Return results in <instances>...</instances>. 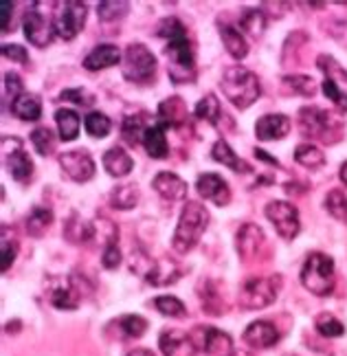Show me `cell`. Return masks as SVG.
Masks as SVG:
<instances>
[{"label":"cell","mask_w":347,"mask_h":356,"mask_svg":"<svg viewBox=\"0 0 347 356\" xmlns=\"http://www.w3.org/2000/svg\"><path fill=\"white\" fill-rule=\"evenodd\" d=\"M159 35L168 40L165 56H168V71L174 84H187L196 79V62H193V51L183 22L178 18H165Z\"/></svg>","instance_id":"1"},{"label":"cell","mask_w":347,"mask_h":356,"mask_svg":"<svg viewBox=\"0 0 347 356\" xmlns=\"http://www.w3.org/2000/svg\"><path fill=\"white\" fill-rule=\"evenodd\" d=\"M220 88L225 92V97L235 108H240V111H246L248 106H253L261 95L257 75L244 66L225 68V71H222V77H220Z\"/></svg>","instance_id":"2"},{"label":"cell","mask_w":347,"mask_h":356,"mask_svg":"<svg viewBox=\"0 0 347 356\" xmlns=\"http://www.w3.org/2000/svg\"><path fill=\"white\" fill-rule=\"evenodd\" d=\"M207 225H209V211H207L200 202L189 200L178 218V227L174 231L172 246L176 253H187L196 246L204 234Z\"/></svg>","instance_id":"3"},{"label":"cell","mask_w":347,"mask_h":356,"mask_svg":"<svg viewBox=\"0 0 347 356\" xmlns=\"http://www.w3.org/2000/svg\"><path fill=\"white\" fill-rule=\"evenodd\" d=\"M88 295H92V286L79 275L53 277L47 282V297L60 310H75L79 301Z\"/></svg>","instance_id":"4"},{"label":"cell","mask_w":347,"mask_h":356,"mask_svg":"<svg viewBox=\"0 0 347 356\" xmlns=\"http://www.w3.org/2000/svg\"><path fill=\"white\" fill-rule=\"evenodd\" d=\"M130 270L136 273V275H141L152 286H168L183 275V270H180V266L174 262V259H170V257L152 259L143 251H136V255L132 253Z\"/></svg>","instance_id":"5"},{"label":"cell","mask_w":347,"mask_h":356,"mask_svg":"<svg viewBox=\"0 0 347 356\" xmlns=\"http://www.w3.org/2000/svg\"><path fill=\"white\" fill-rule=\"evenodd\" d=\"M301 284L316 297L334 291V259L323 253H312L301 268Z\"/></svg>","instance_id":"6"},{"label":"cell","mask_w":347,"mask_h":356,"mask_svg":"<svg viewBox=\"0 0 347 356\" xmlns=\"http://www.w3.org/2000/svg\"><path fill=\"white\" fill-rule=\"evenodd\" d=\"M121 73L128 81L145 84V81H150L156 73V58L152 56V51L141 42L128 44L121 60Z\"/></svg>","instance_id":"7"},{"label":"cell","mask_w":347,"mask_h":356,"mask_svg":"<svg viewBox=\"0 0 347 356\" xmlns=\"http://www.w3.org/2000/svg\"><path fill=\"white\" fill-rule=\"evenodd\" d=\"M280 277H251L240 289V306L246 310L266 308L280 295Z\"/></svg>","instance_id":"8"},{"label":"cell","mask_w":347,"mask_h":356,"mask_svg":"<svg viewBox=\"0 0 347 356\" xmlns=\"http://www.w3.org/2000/svg\"><path fill=\"white\" fill-rule=\"evenodd\" d=\"M86 5L79 0H68L58 7V16H55V33L64 40H73L81 29H84L86 20Z\"/></svg>","instance_id":"9"},{"label":"cell","mask_w":347,"mask_h":356,"mask_svg":"<svg viewBox=\"0 0 347 356\" xmlns=\"http://www.w3.org/2000/svg\"><path fill=\"white\" fill-rule=\"evenodd\" d=\"M266 218L275 225L277 234L284 240H295L299 234V211L295 204L286 200H275L266 204Z\"/></svg>","instance_id":"10"},{"label":"cell","mask_w":347,"mask_h":356,"mask_svg":"<svg viewBox=\"0 0 347 356\" xmlns=\"http://www.w3.org/2000/svg\"><path fill=\"white\" fill-rule=\"evenodd\" d=\"M193 346L207 352L209 356H231L233 354V341L227 332L218 327H196L191 334Z\"/></svg>","instance_id":"11"},{"label":"cell","mask_w":347,"mask_h":356,"mask_svg":"<svg viewBox=\"0 0 347 356\" xmlns=\"http://www.w3.org/2000/svg\"><path fill=\"white\" fill-rule=\"evenodd\" d=\"M60 168L75 183H88L95 176V161L88 152H81V149L64 152L60 156Z\"/></svg>","instance_id":"12"},{"label":"cell","mask_w":347,"mask_h":356,"mask_svg":"<svg viewBox=\"0 0 347 356\" xmlns=\"http://www.w3.org/2000/svg\"><path fill=\"white\" fill-rule=\"evenodd\" d=\"M22 29H24V35L26 40L38 47V49H45L51 44L53 40V33H55V24H51L42 13L31 9L24 13V20H22Z\"/></svg>","instance_id":"13"},{"label":"cell","mask_w":347,"mask_h":356,"mask_svg":"<svg viewBox=\"0 0 347 356\" xmlns=\"http://www.w3.org/2000/svg\"><path fill=\"white\" fill-rule=\"evenodd\" d=\"M196 189L204 200H211L218 207H225V204L231 202V189L225 183V178L218 174H200Z\"/></svg>","instance_id":"14"},{"label":"cell","mask_w":347,"mask_h":356,"mask_svg":"<svg viewBox=\"0 0 347 356\" xmlns=\"http://www.w3.org/2000/svg\"><path fill=\"white\" fill-rule=\"evenodd\" d=\"M242 339L255 350H266V348H273L277 341H280V330H277L271 321H253L244 330Z\"/></svg>","instance_id":"15"},{"label":"cell","mask_w":347,"mask_h":356,"mask_svg":"<svg viewBox=\"0 0 347 356\" xmlns=\"http://www.w3.org/2000/svg\"><path fill=\"white\" fill-rule=\"evenodd\" d=\"M163 356H196V346L191 337L180 330H165L159 339Z\"/></svg>","instance_id":"16"},{"label":"cell","mask_w":347,"mask_h":356,"mask_svg":"<svg viewBox=\"0 0 347 356\" xmlns=\"http://www.w3.org/2000/svg\"><path fill=\"white\" fill-rule=\"evenodd\" d=\"M288 132H290V119L284 115H264L255 123V134L259 141L284 139Z\"/></svg>","instance_id":"17"},{"label":"cell","mask_w":347,"mask_h":356,"mask_svg":"<svg viewBox=\"0 0 347 356\" xmlns=\"http://www.w3.org/2000/svg\"><path fill=\"white\" fill-rule=\"evenodd\" d=\"M152 185H154V189L165 200H172V202L187 198V191H189L183 178L172 172H159L154 176V181H152Z\"/></svg>","instance_id":"18"},{"label":"cell","mask_w":347,"mask_h":356,"mask_svg":"<svg viewBox=\"0 0 347 356\" xmlns=\"http://www.w3.org/2000/svg\"><path fill=\"white\" fill-rule=\"evenodd\" d=\"M261 244H264V231L257 225H244L238 229L235 246H238V255L242 259H251L253 255H257Z\"/></svg>","instance_id":"19"},{"label":"cell","mask_w":347,"mask_h":356,"mask_svg":"<svg viewBox=\"0 0 347 356\" xmlns=\"http://www.w3.org/2000/svg\"><path fill=\"white\" fill-rule=\"evenodd\" d=\"M187 121V106L180 97H170L159 106V123H163L165 128H185Z\"/></svg>","instance_id":"20"},{"label":"cell","mask_w":347,"mask_h":356,"mask_svg":"<svg viewBox=\"0 0 347 356\" xmlns=\"http://www.w3.org/2000/svg\"><path fill=\"white\" fill-rule=\"evenodd\" d=\"M299 119H301V126H303L305 134L323 136V139H328L332 117L325 111H321V108H301Z\"/></svg>","instance_id":"21"},{"label":"cell","mask_w":347,"mask_h":356,"mask_svg":"<svg viewBox=\"0 0 347 356\" xmlns=\"http://www.w3.org/2000/svg\"><path fill=\"white\" fill-rule=\"evenodd\" d=\"M121 60L123 58H121L119 47H115V44H99V47H95L86 56L84 66L88 68V71H104V68L121 64Z\"/></svg>","instance_id":"22"},{"label":"cell","mask_w":347,"mask_h":356,"mask_svg":"<svg viewBox=\"0 0 347 356\" xmlns=\"http://www.w3.org/2000/svg\"><path fill=\"white\" fill-rule=\"evenodd\" d=\"M5 161H7V168L11 172V176L16 178L18 183H26L33 174V163L29 159V154L22 149V143L20 139L16 141V147H13L11 154H5Z\"/></svg>","instance_id":"23"},{"label":"cell","mask_w":347,"mask_h":356,"mask_svg":"<svg viewBox=\"0 0 347 356\" xmlns=\"http://www.w3.org/2000/svg\"><path fill=\"white\" fill-rule=\"evenodd\" d=\"M11 113L22 121H38L42 117V102L33 92H22L11 102Z\"/></svg>","instance_id":"24"},{"label":"cell","mask_w":347,"mask_h":356,"mask_svg":"<svg viewBox=\"0 0 347 356\" xmlns=\"http://www.w3.org/2000/svg\"><path fill=\"white\" fill-rule=\"evenodd\" d=\"M104 168L110 176L115 178H123L128 176L134 168V163L130 159V154L123 147H110L104 154Z\"/></svg>","instance_id":"25"},{"label":"cell","mask_w":347,"mask_h":356,"mask_svg":"<svg viewBox=\"0 0 347 356\" xmlns=\"http://www.w3.org/2000/svg\"><path fill=\"white\" fill-rule=\"evenodd\" d=\"M165 128L163 123H154V126H147L143 134V145L145 152L152 159H165L168 156V139H165Z\"/></svg>","instance_id":"26"},{"label":"cell","mask_w":347,"mask_h":356,"mask_svg":"<svg viewBox=\"0 0 347 356\" xmlns=\"http://www.w3.org/2000/svg\"><path fill=\"white\" fill-rule=\"evenodd\" d=\"M218 29H220V35H222V42H225V47H227V51L231 53V56L235 60L246 58L248 42L244 40V35L240 33V29H235V26H231L227 22H220Z\"/></svg>","instance_id":"27"},{"label":"cell","mask_w":347,"mask_h":356,"mask_svg":"<svg viewBox=\"0 0 347 356\" xmlns=\"http://www.w3.org/2000/svg\"><path fill=\"white\" fill-rule=\"evenodd\" d=\"M113 327L119 332L121 341H128V339H138L143 337L147 330V321L138 314H126V317L115 319Z\"/></svg>","instance_id":"28"},{"label":"cell","mask_w":347,"mask_h":356,"mask_svg":"<svg viewBox=\"0 0 347 356\" xmlns=\"http://www.w3.org/2000/svg\"><path fill=\"white\" fill-rule=\"evenodd\" d=\"M211 156L218 161V163H222V165H227L229 170H233V172H251V168L246 165V163L233 152L231 149V145L225 141V139H220V141H216V145H213V149H211Z\"/></svg>","instance_id":"29"},{"label":"cell","mask_w":347,"mask_h":356,"mask_svg":"<svg viewBox=\"0 0 347 356\" xmlns=\"http://www.w3.org/2000/svg\"><path fill=\"white\" fill-rule=\"evenodd\" d=\"M64 236H66V240H71L73 244H84V242L95 238V225L81 220L77 213H73L71 218H68L66 227H64Z\"/></svg>","instance_id":"30"},{"label":"cell","mask_w":347,"mask_h":356,"mask_svg":"<svg viewBox=\"0 0 347 356\" xmlns=\"http://www.w3.org/2000/svg\"><path fill=\"white\" fill-rule=\"evenodd\" d=\"M198 295L202 299V310L204 312H209V314H220V312H225V299L220 297L218 293V286L213 282H202L200 284V289H198Z\"/></svg>","instance_id":"31"},{"label":"cell","mask_w":347,"mask_h":356,"mask_svg":"<svg viewBox=\"0 0 347 356\" xmlns=\"http://www.w3.org/2000/svg\"><path fill=\"white\" fill-rule=\"evenodd\" d=\"M55 121H58L62 141L77 139V134H79V115L75 111H66V108H62V111L55 113Z\"/></svg>","instance_id":"32"},{"label":"cell","mask_w":347,"mask_h":356,"mask_svg":"<svg viewBox=\"0 0 347 356\" xmlns=\"http://www.w3.org/2000/svg\"><path fill=\"white\" fill-rule=\"evenodd\" d=\"M147 126L143 123V115H132V117H126L121 123V136L123 141L128 145H136L138 141H143V134H145Z\"/></svg>","instance_id":"33"},{"label":"cell","mask_w":347,"mask_h":356,"mask_svg":"<svg viewBox=\"0 0 347 356\" xmlns=\"http://www.w3.org/2000/svg\"><path fill=\"white\" fill-rule=\"evenodd\" d=\"M150 304L154 306L161 314H165V317H176V319L187 317V308H185V304H183V301H180L178 297L161 295V297H156V299H152Z\"/></svg>","instance_id":"34"},{"label":"cell","mask_w":347,"mask_h":356,"mask_svg":"<svg viewBox=\"0 0 347 356\" xmlns=\"http://www.w3.org/2000/svg\"><path fill=\"white\" fill-rule=\"evenodd\" d=\"M136 202H138L136 185H119L110 191V204L115 209H132Z\"/></svg>","instance_id":"35"},{"label":"cell","mask_w":347,"mask_h":356,"mask_svg":"<svg viewBox=\"0 0 347 356\" xmlns=\"http://www.w3.org/2000/svg\"><path fill=\"white\" fill-rule=\"evenodd\" d=\"M51 222H53V211L47 207H35L31 216L26 218V231H29V236L40 238L51 227Z\"/></svg>","instance_id":"36"},{"label":"cell","mask_w":347,"mask_h":356,"mask_svg":"<svg viewBox=\"0 0 347 356\" xmlns=\"http://www.w3.org/2000/svg\"><path fill=\"white\" fill-rule=\"evenodd\" d=\"M295 161L301 163L303 168L316 170V168H321L323 163H325V156H323V152H321V149H318L316 145L301 143V145L295 149Z\"/></svg>","instance_id":"37"},{"label":"cell","mask_w":347,"mask_h":356,"mask_svg":"<svg viewBox=\"0 0 347 356\" xmlns=\"http://www.w3.org/2000/svg\"><path fill=\"white\" fill-rule=\"evenodd\" d=\"M220 115H222V108H220V102H218L216 95L213 92L204 95V99H200L198 106H196V117L209 121L211 126H218V123H220Z\"/></svg>","instance_id":"38"},{"label":"cell","mask_w":347,"mask_h":356,"mask_svg":"<svg viewBox=\"0 0 347 356\" xmlns=\"http://www.w3.org/2000/svg\"><path fill=\"white\" fill-rule=\"evenodd\" d=\"M240 26L251 38H259L264 29H266V16L259 9H246L240 18Z\"/></svg>","instance_id":"39"},{"label":"cell","mask_w":347,"mask_h":356,"mask_svg":"<svg viewBox=\"0 0 347 356\" xmlns=\"http://www.w3.org/2000/svg\"><path fill=\"white\" fill-rule=\"evenodd\" d=\"M84 126L90 136H95V139H104V136H108L110 130H113V121H110L104 113H88L84 119Z\"/></svg>","instance_id":"40"},{"label":"cell","mask_w":347,"mask_h":356,"mask_svg":"<svg viewBox=\"0 0 347 356\" xmlns=\"http://www.w3.org/2000/svg\"><path fill=\"white\" fill-rule=\"evenodd\" d=\"M325 209L341 222H347V196L339 189H332L325 196Z\"/></svg>","instance_id":"41"},{"label":"cell","mask_w":347,"mask_h":356,"mask_svg":"<svg viewBox=\"0 0 347 356\" xmlns=\"http://www.w3.org/2000/svg\"><path fill=\"white\" fill-rule=\"evenodd\" d=\"M128 11H130V3H113V0H104V3L97 5V13H99V18L106 22L121 20Z\"/></svg>","instance_id":"42"},{"label":"cell","mask_w":347,"mask_h":356,"mask_svg":"<svg viewBox=\"0 0 347 356\" xmlns=\"http://www.w3.org/2000/svg\"><path fill=\"white\" fill-rule=\"evenodd\" d=\"M314 325H316L318 334H323L328 339H334V337L345 334V325L337 317H332V314H318Z\"/></svg>","instance_id":"43"},{"label":"cell","mask_w":347,"mask_h":356,"mask_svg":"<svg viewBox=\"0 0 347 356\" xmlns=\"http://www.w3.org/2000/svg\"><path fill=\"white\" fill-rule=\"evenodd\" d=\"M31 143L35 145V152L40 156H49L53 152V132H51V128L38 126L31 132Z\"/></svg>","instance_id":"44"},{"label":"cell","mask_w":347,"mask_h":356,"mask_svg":"<svg viewBox=\"0 0 347 356\" xmlns=\"http://www.w3.org/2000/svg\"><path fill=\"white\" fill-rule=\"evenodd\" d=\"M284 84L293 88L297 95H303V97H312L314 95V79L308 75H284Z\"/></svg>","instance_id":"45"},{"label":"cell","mask_w":347,"mask_h":356,"mask_svg":"<svg viewBox=\"0 0 347 356\" xmlns=\"http://www.w3.org/2000/svg\"><path fill=\"white\" fill-rule=\"evenodd\" d=\"M60 99L62 102H73V104H77L81 108H90L95 104V95L84 90V88H66V90H62Z\"/></svg>","instance_id":"46"},{"label":"cell","mask_w":347,"mask_h":356,"mask_svg":"<svg viewBox=\"0 0 347 356\" xmlns=\"http://www.w3.org/2000/svg\"><path fill=\"white\" fill-rule=\"evenodd\" d=\"M18 255V242L16 238H9V231L3 229V273H7Z\"/></svg>","instance_id":"47"},{"label":"cell","mask_w":347,"mask_h":356,"mask_svg":"<svg viewBox=\"0 0 347 356\" xmlns=\"http://www.w3.org/2000/svg\"><path fill=\"white\" fill-rule=\"evenodd\" d=\"M323 95L330 102H334L343 113H347V95L337 86L334 79H325L323 81Z\"/></svg>","instance_id":"48"},{"label":"cell","mask_w":347,"mask_h":356,"mask_svg":"<svg viewBox=\"0 0 347 356\" xmlns=\"http://www.w3.org/2000/svg\"><path fill=\"white\" fill-rule=\"evenodd\" d=\"M119 262H121L119 244H117V242L106 244V246H104V255H102V264H104V268L113 270V268H117V266H119Z\"/></svg>","instance_id":"49"},{"label":"cell","mask_w":347,"mask_h":356,"mask_svg":"<svg viewBox=\"0 0 347 356\" xmlns=\"http://www.w3.org/2000/svg\"><path fill=\"white\" fill-rule=\"evenodd\" d=\"M5 90H7V95L11 97V102L16 99L18 95L24 92L22 90V79H20L18 73H5Z\"/></svg>","instance_id":"50"},{"label":"cell","mask_w":347,"mask_h":356,"mask_svg":"<svg viewBox=\"0 0 347 356\" xmlns=\"http://www.w3.org/2000/svg\"><path fill=\"white\" fill-rule=\"evenodd\" d=\"M3 56L11 62H18V64L26 62V51H24V47H18V44H5Z\"/></svg>","instance_id":"51"},{"label":"cell","mask_w":347,"mask_h":356,"mask_svg":"<svg viewBox=\"0 0 347 356\" xmlns=\"http://www.w3.org/2000/svg\"><path fill=\"white\" fill-rule=\"evenodd\" d=\"M0 9H3V16H0V26H3V31L9 29V16L13 11V3H9V0H5V3H0Z\"/></svg>","instance_id":"52"},{"label":"cell","mask_w":347,"mask_h":356,"mask_svg":"<svg viewBox=\"0 0 347 356\" xmlns=\"http://www.w3.org/2000/svg\"><path fill=\"white\" fill-rule=\"evenodd\" d=\"M255 156H257V159H261V161H266L268 165H275V168H277V159H273L271 154H266V152H264V149H255Z\"/></svg>","instance_id":"53"},{"label":"cell","mask_w":347,"mask_h":356,"mask_svg":"<svg viewBox=\"0 0 347 356\" xmlns=\"http://www.w3.org/2000/svg\"><path fill=\"white\" fill-rule=\"evenodd\" d=\"M126 356H156L152 350H145V348H136V350H132V352H128Z\"/></svg>","instance_id":"54"},{"label":"cell","mask_w":347,"mask_h":356,"mask_svg":"<svg viewBox=\"0 0 347 356\" xmlns=\"http://www.w3.org/2000/svg\"><path fill=\"white\" fill-rule=\"evenodd\" d=\"M339 176H341V181L347 185V161H345L343 165H341V172H339Z\"/></svg>","instance_id":"55"}]
</instances>
